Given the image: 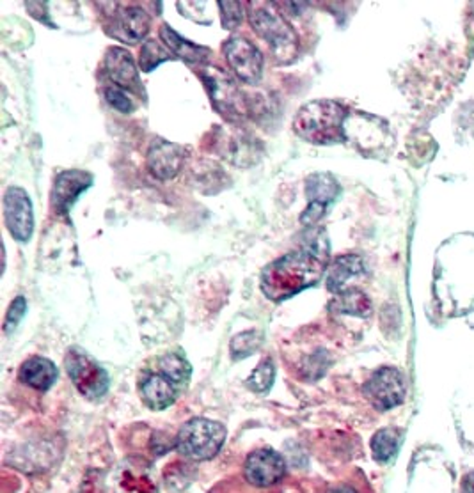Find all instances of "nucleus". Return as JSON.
Instances as JSON below:
<instances>
[{
    "mask_svg": "<svg viewBox=\"0 0 474 493\" xmlns=\"http://www.w3.org/2000/svg\"><path fill=\"white\" fill-rule=\"evenodd\" d=\"M27 310V300L25 297H16L13 300V304L9 306V310L5 314V321H4V332L9 334L11 330H14L18 327V323L22 321V318L25 316Z\"/></svg>",
    "mask_w": 474,
    "mask_h": 493,
    "instance_id": "c85d7f7f",
    "label": "nucleus"
},
{
    "mask_svg": "<svg viewBox=\"0 0 474 493\" xmlns=\"http://www.w3.org/2000/svg\"><path fill=\"white\" fill-rule=\"evenodd\" d=\"M187 160V149L180 144L164 140V139H155L153 144L149 146L148 151V169L149 173L165 182L173 180L182 169Z\"/></svg>",
    "mask_w": 474,
    "mask_h": 493,
    "instance_id": "ddd939ff",
    "label": "nucleus"
},
{
    "mask_svg": "<svg viewBox=\"0 0 474 493\" xmlns=\"http://www.w3.org/2000/svg\"><path fill=\"white\" fill-rule=\"evenodd\" d=\"M366 275L364 259L359 254H344L336 257L326 272V286L331 293L338 295L346 290H352V281Z\"/></svg>",
    "mask_w": 474,
    "mask_h": 493,
    "instance_id": "dca6fc26",
    "label": "nucleus"
},
{
    "mask_svg": "<svg viewBox=\"0 0 474 493\" xmlns=\"http://www.w3.org/2000/svg\"><path fill=\"white\" fill-rule=\"evenodd\" d=\"M149 25V16L142 7L120 5V9L107 22L105 32L125 45H136L148 36Z\"/></svg>",
    "mask_w": 474,
    "mask_h": 493,
    "instance_id": "9b49d317",
    "label": "nucleus"
},
{
    "mask_svg": "<svg viewBox=\"0 0 474 493\" xmlns=\"http://www.w3.org/2000/svg\"><path fill=\"white\" fill-rule=\"evenodd\" d=\"M103 94H105V100L111 107H114L116 111H120L121 114H130L134 111V102L132 98L129 96V93L118 85H107L103 89Z\"/></svg>",
    "mask_w": 474,
    "mask_h": 493,
    "instance_id": "bb28decb",
    "label": "nucleus"
},
{
    "mask_svg": "<svg viewBox=\"0 0 474 493\" xmlns=\"http://www.w3.org/2000/svg\"><path fill=\"white\" fill-rule=\"evenodd\" d=\"M204 89L210 94L215 111L231 123H240L247 118V102L235 78L220 67H204L200 73Z\"/></svg>",
    "mask_w": 474,
    "mask_h": 493,
    "instance_id": "39448f33",
    "label": "nucleus"
},
{
    "mask_svg": "<svg viewBox=\"0 0 474 493\" xmlns=\"http://www.w3.org/2000/svg\"><path fill=\"white\" fill-rule=\"evenodd\" d=\"M4 222L11 237L27 244L34 231L32 201L29 193L20 186H9L4 193Z\"/></svg>",
    "mask_w": 474,
    "mask_h": 493,
    "instance_id": "1a4fd4ad",
    "label": "nucleus"
},
{
    "mask_svg": "<svg viewBox=\"0 0 474 493\" xmlns=\"http://www.w3.org/2000/svg\"><path fill=\"white\" fill-rule=\"evenodd\" d=\"M160 372H164L167 378H171L178 387L185 385L191 378V364L185 361V357L178 354H165L158 359Z\"/></svg>",
    "mask_w": 474,
    "mask_h": 493,
    "instance_id": "4be33fe9",
    "label": "nucleus"
},
{
    "mask_svg": "<svg viewBox=\"0 0 474 493\" xmlns=\"http://www.w3.org/2000/svg\"><path fill=\"white\" fill-rule=\"evenodd\" d=\"M160 40L165 45V49L182 61L191 62V64H204L211 56L210 49L196 45V43L182 38L169 25L160 27Z\"/></svg>",
    "mask_w": 474,
    "mask_h": 493,
    "instance_id": "a211bd4d",
    "label": "nucleus"
},
{
    "mask_svg": "<svg viewBox=\"0 0 474 493\" xmlns=\"http://www.w3.org/2000/svg\"><path fill=\"white\" fill-rule=\"evenodd\" d=\"M120 493H157V489L148 476L125 471L120 478Z\"/></svg>",
    "mask_w": 474,
    "mask_h": 493,
    "instance_id": "a878e982",
    "label": "nucleus"
},
{
    "mask_svg": "<svg viewBox=\"0 0 474 493\" xmlns=\"http://www.w3.org/2000/svg\"><path fill=\"white\" fill-rule=\"evenodd\" d=\"M228 432L220 423L196 417L182 426L176 435V449L192 462L211 460L224 445Z\"/></svg>",
    "mask_w": 474,
    "mask_h": 493,
    "instance_id": "20e7f679",
    "label": "nucleus"
},
{
    "mask_svg": "<svg viewBox=\"0 0 474 493\" xmlns=\"http://www.w3.org/2000/svg\"><path fill=\"white\" fill-rule=\"evenodd\" d=\"M400 447V432L397 428H384L373 435L371 453L379 463H388Z\"/></svg>",
    "mask_w": 474,
    "mask_h": 493,
    "instance_id": "412c9836",
    "label": "nucleus"
},
{
    "mask_svg": "<svg viewBox=\"0 0 474 493\" xmlns=\"http://www.w3.org/2000/svg\"><path fill=\"white\" fill-rule=\"evenodd\" d=\"M171 58H173V54L165 49V45H162L157 40H148V41H144V45L140 49V58H139L140 71L149 73L155 67H158L162 62L169 61Z\"/></svg>",
    "mask_w": 474,
    "mask_h": 493,
    "instance_id": "5701e85b",
    "label": "nucleus"
},
{
    "mask_svg": "<svg viewBox=\"0 0 474 493\" xmlns=\"http://www.w3.org/2000/svg\"><path fill=\"white\" fill-rule=\"evenodd\" d=\"M341 193L336 178L327 173H315L306 180V199L308 208L300 215V224L306 228L317 226L327 213L329 206Z\"/></svg>",
    "mask_w": 474,
    "mask_h": 493,
    "instance_id": "6e6552de",
    "label": "nucleus"
},
{
    "mask_svg": "<svg viewBox=\"0 0 474 493\" xmlns=\"http://www.w3.org/2000/svg\"><path fill=\"white\" fill-rule=\"evenodd\" d=\"M346 109L335 100L306 103L293 120L295 133L313 144H336L344 140Z\"/></svg>",
    "mask_w": 474,
    "mask_h": 493,
    "instance_id": "f03ea898",
    "label": "nucleus"
},
{
    "mask_svg": "<svg viewBox=\"0 0 474 493\" xmlns=\"http://www.w3.org/2000/svg\"><path fill=\"white\" fill-rule=\"evenodd\" d=\"M362 394L377 410H391L406 399L404 374L397 368H380L364 383Z\"/></svg>",
    "mask_w": 474,
    "mask_h": 493,
    "instance_id": "0eeeda50",
    "label": "nucleus"
},
{
    "mask_svg": "<svg viewBox=\"0 0 474 493\" xmlns=\"http://www.w3.org/2000/svg\"><path fill=\"white\" fill-rule=\"evenodd\" d=\"M67 371L82 396L98 399L109 390V374L87 352L73 348L67 355Z\"/></svg>",
    "mask_w": 474,
    "mask_h": 493,
    "instance_id": "423d86ee",
    "label": "nucleus"
},
{
    "mask_svg": "<svg viewBox=\"0 0 474 493\" xmlns=\"http://www.w3.org/2000/svg\"><path fill=\"white\" fill-rule=\"evenodd\" d=\"M58 374L59 372L52 361L45 357H32L22 364L18 378L36 390H49L56 383Z\"/></svg>",
    "mask_w": 474,
    "mask_h": 493,
    "instance_id": "6ab92c4d",
    "label": "nucleus"
},
{
    "mask_svg": "<svg viewBox=\"0 0 474 493\" xmlns=\"http://www.w3.org/2000/svg\"><path fill=\"white\" fill-rule=\"evenodd\" d=\"M327 493H359V490L352 485H338V487H333L331 490H327Z\"/></svg>",
    "mask_w": 474,
    "mask_h": 493,
    "instance_id": "7c9ffc66",
    "label": "nucleus"
},
{
    "mask_svg": "<svg viewBox=\"0 0 474 493\" xmlns=\"http://www.w3.org/2000/svg\"><path fill=\"white\" fill-rule=\"evenodd\" d=\"M102 71H103V76L112 85H118V87H121L125 91H132V93L142 91L136 61H134L132 54L121 47H111L105 52Z\"/></svg>",
    "mask_w": 474,
    "mask_h": 493,
    "instance_id": "4468645a",
    "label": "nucleus"
},
{
    "mask_svg": "<svg viewBox=\"0 0 474 493\" xmlns=\"http://www.w3.org/2000/svg\"><path fill=\"white\" fill-rule=\"evenodd\" d=\"M329 238L324 229H311L304 235L300 248L284 254L262 273V290L271 300L290 299L315 286L327 272Z\"/></svg>",
    "mask_w": 474,
    "mask_h": 493,
    "instance_id": "f257e3e1",
    "label": "nucleus"
},
{
    "mask_svg": "<svg viewBox=\"0 0 474 493\" xmlns=\"http://www.w3.org/2000/svg\"><path fill=\"white\" fill-rule=\"evenodd\" d=\"M178 385L164 372H151L140 381V396L151 410H165L176 401Z\"/></svg>",
    "mask_w": 474,
    "mask_h": 493,
    "instance_id": "f3484780",
    "label": "nucleus"
},
{
    "mask_svg": "<svg viewBox=\"0 0 474 493\" xmlns=\"http://www.w3.org/2000/svg\"><path fill=\"white\" fill-rule=\"evenodd\" d=\"M91 185H93V176L85 171L69 169V171L59 173L56 176L52 193H50V202L56 215L67 217L71 206L78 199V195Z\"/></svg>",
    "mask_w": 474,
    "mask_h": 493,
    "instance_id": "2eb2a0df",
    "label": "nucleus"
},
{
    "mask_svg": "<svg viewBox=\"0 0 474 493\" xmlns=\"http://www.w3.org/2000/svg\"><path fill=\"white\" fill-rule=\"evenodd\" d=\"M224 56L238 80L256 85L264 75V56L247 38L233 36L224 43Z\"/></svg>",
    "mask_w": 474,
    "mask_h": 493,
    "instance_id": "9d476101",
    "label": "nucleus"
},
{
    "mask_svg": "<svg viewBox=\"0 0 474 493\" xmlns=\"http://www.w3.org/2000/svg\"><path fill=\"white\" fill-rule=\"evenodd\" d=\"M462 493H474V472H470L462 481Z\"/></svg>",
    "mask_w": 474,
    "mask_h": 493,
    "instance_id": "c756f323",
    "label": "nucleus"
},
{
    "mask_svg": "<svg viewBox=\"0 0 474 493\" xmlns=\"http://www.w3.org/2000/svg\"><path fill=\"white\" fill-rule=\"evenodd\" d=\"M249 22L255 32L269 43L277 62L290 64L295 61L299 54V36L279 13L267 7L251 9Z\"/></svg>",
    "mask_w": 474,
    "mask_h": 493,
    "instance_id": "7ed1b4c3",
    "label": "nucleus"
},
{
    "mask_svg": "<svg viewBox=\"0 0 474 493\" xmlns=\"http://www.w3.org/2000/svg\"><path fill=\"white\" fill-rule=\"evenodd\" d=\"M286 474V463L272 449H260L249 454L244 467L246 480L256 489H271Z\"/></svg>",
    "mask_w": 474,
    "mask_h": 493,
    "instance_id": "f8f14e48",
    "label": "nucleus"
},
{
    "mask_svg": "<svg viewBox=\"0 0 474 493\" xmlns=\"http://www.w3.org/2000/svg\"><path fill=\"white\" fill-rule=\"evenodd\" d=\"M264 343V336L262 332H256V330H249V332H244V334H238L231 345H229V350H231V355L235 359H244V357H249L253 355V352H256Z\"/></svg>",
    "mask_w": 474,
    "mask_h": 493,
    "instance_id": "b1692460",
    "label": "nucleus"
},
{
    "mask_svg": "<svg viewBox=\"0 0 474 493\" xmlns=\"http://www.w3.org/2000/svg\"><path fill=\"white\" fill-rule=\"evenodd\" d=\"M329 308L339 314H350V316H359V318H368L371 314L370 299L357 288L338 293L333 299V302L329 304Z\"/></svg>",
    "mask_w": 474,
    "mask_h": 493,
    "instance_id": "aec40b11",
    "label": "nucleus"
},
{
    "mask_svg": "<svg viewBox=\"0 0 474 493\" xmlns=\"http://www.w3.org/2000/svg\"><path fill=\"white\" fill-rule=\"evenodd\" d=\"M217 7L220 9L222 27L226 31L237 29L244 20V4L242 2H219Z\"/></svg>",
    "mask_w": 474,
    "mask_h": 493,
    "instance_id": "cd10ccee",
    "label": "nucleus"
},
{
    "mask_svg": "<svg viewBox=\"0 0 474 493\" xmlns=\"http://www.w3.org/2000/svg\"><path fill=\"white\" fill-rule=\"evenodd\" d=\"M273 378H275V368H273V361L272 359H264L258 368L253 371L247 378V387L253 390V392H267L273 383Z\"/></svg>",
    "mask_w": 474,
    "mask_h": 493,
    "instance_id": "393cba45",
    "label": "nucleus"
}]
</instances>
